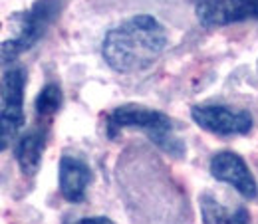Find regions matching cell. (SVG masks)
Segmentation results:
<instances>
[{
  "label": "cell",
  "instance_id": "6da1fadb",
  "mask_svg": "<svg viewBox=\"0 0 258 224\" xmlns=\"http://www.w3.org/2000/svg\"><path fill=\"white\" fill-rule=\"evenodd\" d=\"M167 30L151 14H135L101 42L105 64L117 73H137L155 64L167 48Z\"/></svg>",
  "mask_w": 258,
  "mask_h": 224
},
{
  "label": "cell",
  "instance_id": "7a4b0ae2",
  "mask_svg": "<svg viewBox=\"0 0 258 224\" xmlns=\"http://www.w3.org/2000/svg\"><path fill=\"white\" fill-rule=\"evenodd\" d=\"M139 129L149 137L153 145H157L167 155L181 159L185 157L187 149L185 143L177 137L173 121L157 109H149L145 105L137 103H127L121 107H115L105 121V133L109 139H115L121 129Z\"/></svg>",
  "mask_w": 258,
  "mask_h": 224
},
{
  "label": "cell",
  "instance_id": "3957f363",
  "mask_svg": "<svg viewBox=\"0 0 258 224\" xmlns=\"http://www.w3.org/2000/svg\"><path fill=\"white\" fill-rule=\"evenodd\" d=\"M60 8L62 0H36L24 14H20L16 36L2 42V64H12L20 54L28 52L56 20Z\"/></svg>",
  "mask_w": 258,
  "mask_h": 224
},
{
  "label": "cell",
  "instance_id": "277c9868",
  "mask_svg": "<svg viewBox=\"0 0 258 224\" xmlns=\"http://www.w3.org/2000/svg\"><path fill=\"white\" fill-rule=\"evenodd\" d=\"M24 88L26 71L20 65H14L2 76V149L16 137L24 127Z\"/></svg>",
  "mask_w": 258,
  "mask_h": 224
},
{
  "label": "cell",
  "instance_id": "5b68a950",
  "mask_svg": "<svg viewBox=\"0 0 258 224\" xmlns=\"http://www.w3.org/2000/svg\"><path fill=\"white\" fill-rule=\"evenodd\" d=\"M191 117L201 129L221 137L246 135L252 129V115L246 109H230L225 105H195Z\"/></svg>",
  "mask_w": 258,
  "mask_h": 224
},
{
  "label": "cell",
  "instance_id": "8992f818",
  "mask_svg": "<svg viewBox=\"0 0 258 224\" xmlns=\"http://www.w3.org/2000/svg\"><path fill=\"white\" fill-rule=\"evenodd\" d=\"M195 14L205 28L258 20V0H197Z\"/></svg>",
  "mask_w": 258,
  "mask_h": 224
},
{
  "label": "cell",
  "instance_id": "52a82bcc",
  "mask_svg": "<svg viewBox=\"0 0 258 224\" xmlns=\"http://www.w3.org/2000/svg\"><path fill=\"white\" fill-rule=\"evenodd\" d=\"M209 171H211L213 179L230 185L234 191H238L244 198H256L258 194L256 181H254L248 165L244 163V159L238 153H232V151H221V153H217L211 159Z\"/></svg>",
  "mask_w": 258,
  "mask_h": 224
},
{
  "label": "cell",
  "instance_id": "ba28073f",
  "mask_svg": "<svg viewBox=\"0 0 258 224\" xmlns=\"http://www.w3.org/2000/svg\"><path fill=\"white\" fill-rule=\"evenodd\" d=\"M60 192L68 202H82L86 198V189L92 181V169L86 161L64 155L58 167Z\"/></svg>",
  "mask_w": 258,
  "mask_h": 224
},
{
  "label": "cell",
  "instance_id": "9c48e42d",
  "mask_svg": "<svg viewBox=\"0 0 258 224\" xmlns=\"http://www.w3.org/2000/svg\"><path fill=\"white\" fill-rule=\"evenodd\" d=\"M44 149H46V129L34 127L18 139V143L14 147V157H16V163H18L22 175L34 177L38 173Z\"/></svg>",
  "mask_w": 258,
  "mask_h": 224
},
{
  "label": "cell",
  "instance_id": "30bf717a",
  "mask_svg": "<svg viewBox=\"0 0 258 224\" xmlns=\"http://www.w3.org/2000/svg\"><path fill=\"white\" fill-rule=\"evenodd\" d=\"M62 105V90L56 86V84H48L34 101V107H36V113L40 117H50L54 115Z\"/></svg>",
  "mask_w": 258,
  "mask_h": 224
},
{
  "label": "cell",
  "instance_id": "8fae6325",
  "mask_svg": "<svg viewBox=\"0 0 258 224\" xmlns=\"http://www.w3.org/2000/svg\"><path fill=\"white\" fill-rule=\"evenodd\" d=\"M199 204H201L203 224H230V216L226 214L225 206L213 194H209V192L201 194Z\"/></svg>",
  "mask_w": 258,
  "mask_h": 224
},
{
  "label": "cell",
  "instance_id": "7c38bea8",
  "mask_svg": "<svg viewBox=\"0 0 258 224\" xmlns=\"http://www.w3.org/2000/svg\"><path fill=\"white\" fill-rule=\"evenodd\" d=\"M248 220H250V216H248L246 208H238V210L232 214L230 224H248Z\"/></svg>",
  "mask_w": 258,
  "mask_h": 224
},
{
  "label": "cell",
  "instance_id": "4fadbf2b",
  "mask_svg": "<svg viewBox=\"0 0 258 224\" xmlns=\"http://www.w3.org/2000/svg\"><path fill=\"white\" fill-rule=\"evenodd\" d=\"M70 224H113L109 218L105 216H88V218H80V220H74Z\"/></svg>",
  "mask_w": 258,
  "mask_h": 224
}]
</instances>
